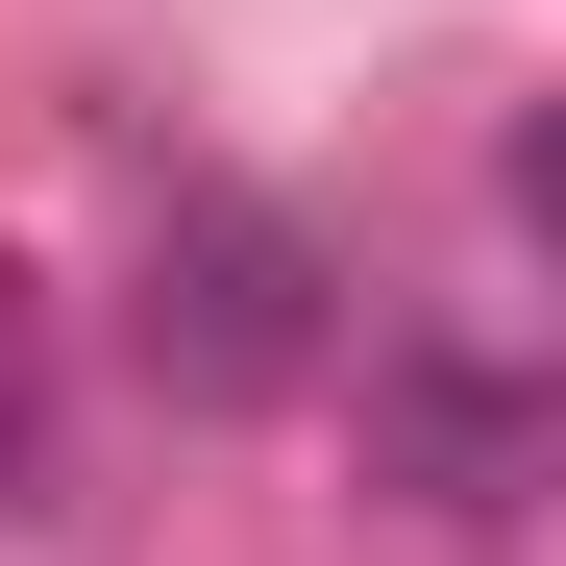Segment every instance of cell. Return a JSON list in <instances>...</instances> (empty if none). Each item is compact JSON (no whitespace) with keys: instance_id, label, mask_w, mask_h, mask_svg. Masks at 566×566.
<instances>
[{"instance_id":"1","label":"cell","mask_w":566,"mask_h":566,"mask_svg":"<svg viewBox=\"0 0 566 566\" xmlns=\"http://www.w3.org/2000/svg\"><path fill=\"white\" fill-rule=\"evenodd\" d=\"M124 369L172 419H271L345 369V247L296 198H247V172H172L148 198V271H124Z\"/></svg>"},{"instance_id":"2","label":"cell","mask_w":566,"mask_h":566,"mask_svg":"<svg viewBox=\"0 0 566 566\" xmlns=\"http://www.w3.org/2000/svg\"><path fill=\"white\" fill-rule=\"evenodd\" d=\"M369 517L443 566H493L542 517V369L493 321H369Z\"/></svg>"},{"instance_id":"3","label":"cell","mask_w":566,"mask_h":566,"mask_svg":"<svg viewBox=\"0 0 566 566\" xmlns=\"http://www.w3.org/2000/svg\"><path fill=\"white\" fill-rule=\"evenodd\" d=\"M0 517H50V296L0 247Z\"/></svg>"}]
</instances>
